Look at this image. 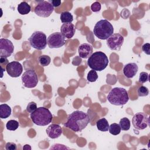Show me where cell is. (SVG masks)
Listing matches in <instances>:
<instances>
[{
	"instance_id": "19",
	"label": "cell",
	"mask_w": 150,
	"mask_h": 150,
	"mask_svg": "<svg viewBox=\"0 0 150 150\" xmlns=\"http://www.w3.org/2000/svg\"><path fill=\"white\" fill-rule=\"evenodd\" d=\"M11 114V108L6 104L0 105V117L2 119L7 118Z\"/></svg>"
},
{
	"instance_id": "30",
	"label": "cell",
	"mask_w": 150,
	"mask_h": 150,
	"mask_svg": "<svg viewBox=\"0 0 150 150\" xmlns=\"http://www.w3.org/2000/svg\"><path fill=\"white\" fill-rule=\"evenodd\" d=\"M101 7V6L100 3L96 1V2H94L93 4H92V5H91V9L93 12H97L100 11Z\"/></svg>"
},
{
	"instance_id": "33",
	"label": "cell",
	"mask_w": 150,
	"mask_h": 150,
	"mask_svg": "<svg viewBox=\"0 0 150 150\" xmlns=\"http://www.w3.org/2000/svg\"><path fill=\"white\" fill-rule=\"evenodd\" d=\"M53 7H58L61 5V1L60 0H52L49 1Z\"/></svg>"
},
{
	"instance_id": "10",
	"label": "cell",
	"mask_w": 150,
	"mask_h": 150,
	"mask_svg": "<svg viewBox=\"0 0 150 150\" xmlns=\"http://www.w3.org/2000/svg\"><path fill=\"white\" fill-rule=\"evenodd\" d=\"M47 44L49 48H60L65 44V38L60 32L50 34L47 38Z\"/></svg>"
},
{
	"instance_id": "32",
	"label": "cell",
	"mask_w": 150,
	"mask_h": 150,
	"mask_svg": "<svg viewBox=\"0 0 150 150\" xmlns=\"http://www.w3.org/2000/svg\"><path fill=\"white\" fill-rule=\"evenodd\" d=\"M142 50L144 52H145L146 54H150V44L149 43H145L142 46Z\"/></svg>"
},
{
	"instance_id": "4",
	"label": "cell",
	"mask_w": 150,
	"mask_h": 150,
	"mask_svg": "<svg viewBox=\"0 0 150 150\" xmlns=\"http://www.w3.org/2000/svg\"><path fill=\"white\" fill-rule=\"evenodd\" d=\"M107 98L109 103L112 105H123L128 101L129 96L125 88L114 87L108 93Z\"/></svg>"
},
{
	"instance_id": "7",
	"label": "cell",
	"mask_w": 150,
	"mask_h": 150,
	"mask_svg": "<svg viewBox=\"0 0 150 150\" xmlns=\"http://www.w3.org/2000/svg\"><path fill=\"white\" fill-rule=\"evenodd\" d=\"M54 11V7L49 1H39L37 5L34 9L36 15L40 17H49Z\"/></svg>"
},
{
	"instance_id": "31",
	"label": "cell",
	"mask_w": 150,
	"mask_h": 150,
	"mask_svg": "<svg viewBox=\"0 0 150 150\" xmlns=\"http://www.w3.org/2000/svg\"><path fill=\"white\" fill-rule=\"evenodd\" d=\"M5 149L6 150H16L17 146H16V144H15L13 142H9L6 144Z\"/></svg>"
},
{
	"instance_id": "15",
	"label": "cell",
	"mask_w": 150,
	"mask_h": 150,
	"mask_svg": "<svg viewBox=\"0 0 150 150\" xmlns=\"http://www.w3.org/2000/svg\"><path fill=\"white\" fill-rule=\"evenodd\" d=\"M76 32L74 25L71 23H63L60 28V33L64 38L71 39L74 36Z\"/></svg>"
},
{
	"instance_id": "3",
	"label": "cell",
	"mask_w": 150,
	"mask_h": 150,
	"mask_svg": "<svg viewBox=\"0 0 150 150\" xmlns=\"http://www.w3.org/2000/svg\"><path fill=\"white\" fill-rule=\"evenodd\" d=\"M30 117L35 124L39 126H45L52 122L53 115L49 109L40 107L30 114Z\"/></svg>"
},
{
	"instance_id": "17",
	"label": "cell",
	"mask_w": 150,
	"mask_h": 150,
	"mask_svg": "<svg viewBox=\"0 0 150 150\" xmlns=\"http://www.w3.org/2000/svg\"><path fill=\"white\" fill-rule=\"evenodd\" d=\"M79 56L83 59L88 58L93 52V46L88 43H83L78 48Z\"/></svg>"
},
{
	"instance_id": "22",
	"label": "cell",
	"mask_w": 150,
	"mask_h": 150,
	"mask_svg": "<svg viewBox=\"0 0 150 150\" xmlns=\"http://www.w3.org/2000/svg\"><path fill=\"white\" fill-rule=\"evenodd\" d=\"M119 125L121 127V129L123 131H128L129 129L130 128V126H131V122L127 118V117H124L122 118L120 120V122H119Z\"/></svg>"
},
{
	"instance_id": "14",
	"label": "cell",
	"mask_w": 150,
	"mask_h": 150,
	"mask_svg": "<svg viewBox=\"0 0 150 150\" xmlns=\"http://www.w3.org/2000/svg\"><path fill=\"white\" fill-rule=\"evenodd\" d=\"M48 137L52 139H56L59 138L62 134V127L56 124L50 125L46 130Z\"/></svg>"
},
{
	"instance_id": "1",
	"label": "cell",
	"mask_w": 150,
	"mask_h": 150,
	"mask_svg": "<svg viewBox=\"0 0 150 150\" xmlns=\"http://www.w3.org/2000/svg\"><path fill=\"white\" fill-rule=\"evenodd\" d=\"M90 122L89 115L81 111H75L69 114L64 127L74 132H80L84 129Z\"/></svg>"
},
{
	"instance_id": "34",
	"label": "cell",
	"mask_w": 150,
	"mask_h": 150,
	"mask_svg": "<svg viewBox=\"0 0 150 150\" xmlns=\"http://www.w3.org/2000/svg\"><path fill=\"white\" fill-rule=\"evenodd\" d=\"M23 149H31V147H30V146L29 145L26 144L23 147Z\"/></svg>"
},
{
	"instance_id": "11",
	"label": "cell",
	"mask_w": 150,
	"mask_h": 150,
	"mask_svg": "<svg viewBox=\"0 0 150 150\" xmlns=\"http://www.w3.org/2000/svg\"><path fill=\"white\" fill-rule=\"evenodd\" d=\"M124 37L120 33H113L107 39V45L112 50H120L123 44Z\"/></svg>"
},
{
	"instance_id": "26",
	"label": "cell",
	"mask_w": 150,
	"mask_h": 150,
	"mask_svg": "<svg viewBox=\"0 0 150 150\" xmlns=\"http://www.w3.org/2000/svg\"><path fill=\"white\" fill-rule=\"evenodd\" d=\"M98 79V74L95 70H90L87 74V79L89 82H94Z\"/></svg>"
},
{
	"instance_id": "21",
	"label": "cell",
	"mask_w": 150,
	"mask_h": 150,
	"mask_svg": "<svg viewBox=\"0 0 150 150\" xmlns=\"http://www.w3.org/2000/svg\"><path fill=\"white\" fill-rule=\"evenodd\" d=\"M61 22L63 23H71L73 21V16L70 12L67 11H64L61 13L60 15Z\"/></svg>"
},
{
	"instance_id": "16",
	"label": "cell",
	"mask_w": 150,
	"mask_h": 150,
	"mask_svg": "<svg viewBox=\"0 0 150 150\" xmlns=\"http://www.w3.org/2000/svg\"><path fill=\"white\" fill-rule=\"evenodd\" d=\"M138 70V67L135 63H129L125 64L123 68L124 75L128 79L134 77Z\"/></svg>"
},
{
	"instance_id": "20",
	"label": "cell",
	"mask_w": 150,
	"mask_h": 150,
	"mask_svg": "<svg viewBox=\"0 0 150 150\" xmlns=\"http://www.w3.org/2000/svg\"><path fill=\"white\" fill-rule=\"evenodd\" d=\"M96 126L97 129L100 131L106 132L108 131L110 125L108 121L105 118H102L97 121Z\"/></svg>"
},
{
	"instance_id": "9",
	"label": "cell",
	"mask_w": 150,
	"mask_h": 150,
	"mask_svg": "<svg viewBox=\"0 0 150 150\" xmlns=\"http://www.w3.org/2000/svg\"><path fill=\"white\" fill-rule=\"evenodd\" d=\"M148 115L142 112L136 113L132 119V124L134 128L138 130L145 129L148 125Z\"/></svg>"
},
{
	"instance_id": "28",
	"label": "cell",
	"mask_w": 150,
	"mask_h": 150,
	"mask_svg": "<svg viewBox=\"0 0 150 150\" xmlns=\"http://www.w3.org/2000/svg\"><path fill=\"white\" fill-rule=\"evenodd\" d=\"M139 82L141 83H144L149 80V74L146 72L142 71L139 74Z\"/></svg>"
},
{
	"instance_id": "24",
	"label": "cell",
	"mask_w": 150,
	"mask_h": 150,
	"mask_svg": "<svg viewBox=\"0 0 150 150\" xmlns=\"http://www.w3.org/2000/svg\"><path fill=\"white\" fill-rule=\"evenodd\" d=\"M50 61H51V59L47 55L43 54V55L39 56L38 58V62H39V64L41 66H42L43 67L48 66L50 64Z\"/></svg>"
},
{
	"instance_id": "8",
	"label": "cell",
	"mask_w": 150,
	"mask_h": 150,
	"mask_svg": "<svg viewBox=\"0 0 150 150\" xmlns=\"http://www.w3.org/2000/svg\"><path fill=\"white\" fill-rule=\"evenodd\" d=\"M21 80L23 85L27 88L35 87L39 81L36 72L32 69L25 71L22 76Z\"/></svg>"
},
{
	"instance_id": "5",
	"label": "cell",
	"mask_w": 150,
	"mask_h": 150,
	"mask_svg": "<svg viewBox=\"0 0 150 150\" xmlns=\"http://www.w3.org/2000/svg\"><path fill=\"white\" fill-rule=\"evenodd\" d=\"M114 32L112 24L107 19H101L98 21L93 29L94 35L101 40H107Z\"/></svg>"
},
{
	"instance_id": "12",
	"label": "cell",
	"mask_w": 150,
	"mask_h": 150,
	"mask_svg": "<svg viewBox=\"0 0 150 150\" xmlns=\"http://www.w3.org/2000/svg\"><path fill=\"white\" fill-rule=\"evenodd\" d=\"M14 50L12 42L8 39H0V57L7 58L11 56Z\"/></svg>"
},
{
	"instance_id": "23",
	"label": "cell",
	"mask_w": 150,
	"mask_h": 150,
	"mask_svg": "<svg viewBox=\"0 0 150 150\" xmlns=\"http://www.w3.org/2000/svg\"><path fill=\"white\" fill-rule=\"evenodd\" d=\"M109 132L114 135H117L121 132V127L119 124L117 123H112L109 126Z\"/></svg>"
},
{
	"instance_id": "18",
	"label": "cell",
	"mask_w": 150,
	"mask_h": 150,
	"mask_svg": "<svg viewBox=\"0 0 150 150\" xmlns=\"http://www.w3.org/2000/svg\"><path fill=\"white\" fill-rule=\"evenodd\" d=\"M17 10L21 15H27L30 12L31 7L26 2L23 1L18 5Z\"/></svg>"
},
{
	"instance_id": "25",
	"label": "cell",
	"mask_w": 150,
	"mask_h": 150,
	"mask_svg": "<svg viewBox=\"0 0 150 150\" xmlns=\"http://www.w3.org/2000/svg\"><path fill=\"white\" fill-rule=\"evenodd\" d=\"M19 122L14 120H11L6 124V128L10 131H15L19 127Z\"/></svg>"
},
{
	"instance_id": "2",
	"label": "cell",
	"mask_w": 150,
	"mask_h": 150,
	"mask_svg": "<svg viewBox=\"0 0 150 150\" xmlns=\"http://www.w3.org/2000/svg\"><path fill=\"white\" fill-rule=\"evenodd\" d=\"M109 60L107 55L103 52H96L88 59L87 64L90 68L95 71H101L108 66Z\"/></svg>"
},
{
	"instance_id": "27",
	"label": "cell",
	"mask_w": 150,
	"mask_h": 150,
	"mask_svg": "<svg viewBox=\"0 0 150 150\" xmlns=\"http://www.w3.org/2000/svg\"><path fill=\"white\" fill-rule=\"evenodd\" d=\"M138 96L139 97H145L148 95L149 90L147 87L141 86L137 90Z\"/></svg>"
},
{
	"instance_id": "29",
	"label": "cell",
	"mask_w": 150,
	"mask_h": 150,
	"mask_svg": "<svg viewBox=\"0 0 150 150\" xmlns=\"http://www.w3.org/2000/svg\"><path fill=\"white\" fill-rule=\"evenodd\" d=\"M37 109L36 103L35 102H30L26 106V111L29 113L33 112Z\"/></svg>"
},
{
	"instance_id": "13",
	"label": "cell",
	"mask_w": 150,
	"mask_h": 150,
	"mask_svg": "<svg viewBox=\"0 0 150 150\" xmlns=\"http://www.w3.org/2000/svg\"><path fill=\"white\" fill-rule=\"evenodd\" d=\"M6 71L7 73L12 77H18L21 75L23 67L22 64L16 61L9 62L6 66Z\"/></svg>"
},
{
	"instance_id": "6",
	"label": "cell",
	"mask_w": 150,
	"mask_h": 150,
	"mask_svg": "<svg viewBox=\"0 0 150 150\" xmlns=\"http://www.w3.org/2000/svg\"><path fill=\"white\" fill-rule=\"evenodd\" d=\"M28 40L30 46L37 50H43L47 45L46 36L41 31L34 32Z\"/></svg>"
}]
</instances>
